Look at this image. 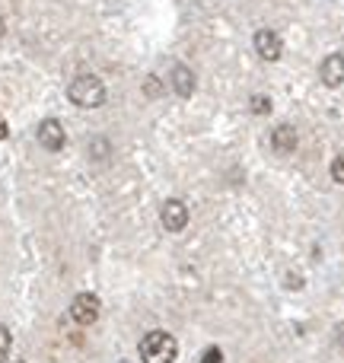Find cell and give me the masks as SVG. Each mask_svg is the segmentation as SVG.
Masks as SVG:
<instances>
[{
  "label": "cell",
  "instance_id": "cell-15",
  "mask_svg": "<svg viewBox=\"0 0 344 363\" xmlns=\"http://www.w3.org/2000/svg\"><path fill=\"white\" fill-rule=\"evenodd\" d=\"M147 96H160V89H157V77H147Z\"/></svg>",
  "mask_w": 344,
  "mask_h": 363
},
{
  "label": "cell",
  "instance_id": "cell-20",
  "mask_svg": "<svg viewBox=\"0 0 344 363\" xmlns=\"http://www.w3.org/2000/svg\"><path fill=\"white\" fill-rule=\"evenodd\" d=\"M16 363H26V360H16Z\"/></svg>",
  "mask_w": 344,
  "mask_h": 363
},
{
  "label": "cell",
  "instance_id": "cell-17",
  "mask_svg": "<svg viewBox=\"0 0 344 363\" xmlns=\"http://www.w3.org/2000/svg\"><path fill=\"white\" fill-rule=\"evenodd\" d=\"M287 287H303V277L300 274H287Z\"/></svg>",
  "mask_w": 344,
  "mask_h": 363
},
{
  "label": "cell",
  "instance_id": "cell-10",
  "mask_svg": "<svg viewBox=\"0 0 344 363\" xmlns=\"http://www.w3.org/2000/svg\"><path fill=\"white\" fill-rule=\"evenodd\" d=\"M89 157H93V163H106L112 157V144L106 138H93L89 140Z\"/></svg>",
  "mask_w": 344,
  "mask_h": 363
},
{
  "label": "cell",
  "instance_id": "cell-8",
  "mask_svg": "<svg viewBox=\"0 0 344 363\" xmlns=\"http://www.w3.org/2000/svg\"><path fill=\"white\" fill-rule=\"evenodd\" d=\"M170 86L175 96H182V99H188V96L198 89V77H194V70L188 67V64H175L172 74H170Z\"/></svg>",
  "mask_w": 344,
  "mask_h": 363
},
{
  "label": "cell",
  "instance_id": "cell-2",
  "mask_svg": "<svg viewBox=\"0 0 344 363\" xmlns=\"http://www.w3.org/2000/svg\"><path fill=\"white\" fill-rule=\"evenodd\" d=\"M175 354H179V345L170 332H147L144 341H140V360L144 363H172Z\"/></svg>",
  "mask_w": 344,
  "mask_h": 363
},
{
  "label": "cell",
  "instance_id": "cell-5",
  "mask_svg": "<svg viewBox=\"0 0 344 363\" xmlns=\"http://www.w3.org/2000/svg\"><path fill=\"white\" fill-rule=\"evenodd\" d=\"M38 144H42L48 153L64 150V144H67V131H64L61 121H57V118H45L42 125H38Z\"/></svg>",
  "mask_w": 344,
  "mask_h": 363
},
{
  "label": "cell",
  "instance_id": "cell-13",
  "mask_svg": "<svg viewBox=\"0 0 344 363\" xmlns=\"http://www.w3.org/2000/svg\"><path fill=\"white\" fill-rule=\"evenodd\" d=\"M332 179L338 182V185H344V153H338V157L332 160Z\"/></svg>",
  "mask_w": 344,
  "mask_h": 363
},
{
  "label": "cell",
  "instance_id": "cell-14",
  "mask_svg": "<svg viewBox=\"0 0 344 363\" xmlns=\"http://www.w3.org/2000/svg\"><path fill=\"white\" fill-rule=\"evenodd\" d=\"M201 363H223V351H220V347H207V351L201 354Z\"/></svg>",
  "mask_w": 344,
  "mask_h": 363
},
{
  "label": "cell",
  "instance_id": "cell-18",
  "mask_svg": "<svg viewBox=\"0 0 344 363\" xmlns=\"http://www.w3.org/2000/svg\"><path fill=\"white\" fill-rule=\"evenodd\" d=\"M10 138V125H6V118H0V140Z\"/></svg>",
  "mask_w": 344,
  "mask_h": 363
},
{
  "label": "cell",
  "instance_id": "cell-7",
  "mask_svg": "<svg viewBox=\"0 0 344 363\" xmlns=\"http://www.w3.org/2000/svg\"><path fill=\"white\" fill-rule=\"evenodd\" d=\"M296 147H300V134H296L294 125H277L271 131V150L274 153L290 157V153H296Z\"/></svg>",
  "mask_w": 344,
  "mask_h": 363
},
{
  "label": "cell",
  "instance_id": "cell-4",
  "mask_svg": "<svg viewBox=\"0 0 344 363\" xmlns=\"http://www.w3.org/2000/svg\"><path fill=\"white\" fill-rule=\"evenodd\" d=\"M160 223H163V230H170V233H182V230H185V226H188L185 201H179V198L163 201V207H160Z\"/></svg>",
  "mask_w": 344,
  "mask_h": 363
},
{
  "label": "cell",
  "instance_id": "cell-16",
  "mask_svg": "<svg viewBox=\"0 0 344 363\" xmlns=\"http://www.w3.org/2000/svg\"><path fill=\"white\" fill-rule=\"evenodd\" d=\"M335 345H338L341 351H344V322H341L338 328H335Z\"/></svg>",
  "mask_w": 344,
  "mask_h": 363
},
{
  "label": "cell",
  "instance_id": "cell-1",
  "mask_svg": "<svg viewBox=\"0 0 344 363\" xmlns=\"http://www.w3.org/2000/svg\"><path fill=\"white\" fill-rule=\"evenodd\" d=\"M67 96H70V102L80 108H99L109 93H106V83H102L96 74H80L70 80Z\"/></svg>",
  "mask_w": 344,
  "mask_h": 363
},
{
  "label": "cell",
  "instance_id": "cell-9",
  "mask_svg": "<svg viewBox=\"0 0 344 363\" xmlns=\"http://www.w3.org/2000/svg\"><path fill=\"white\" fill-rule=\"evenodd\" d=\"M319 77H322V83H326V86H341L344 83V55H338V51H335V55H328L326 61H322V67H319Z\"/></svg>",
  "mask_w": 344,
  "mask_h": 363
},
{
  "label": "cell",
  "instance_id": "cell-19",
  "mask_svg": "<svg viewBox=\"0 0 344 363\" xmlns=\"http://www.w3.org/2000/svg\"><path fill=\"white\" fill-rule=\"evenodd\" d=\"M4 32H6V23H4V16H0V38H4Z\"/></svg>",
  "mask_w": 344,
  "mask_h": 363
},
{
  "label": "cell",
  "instance_id": "cell-6",
  "mask_svg": "<svg viewBox=\"0 0 344 363\" xmlns=\"http://www.w3.org/2000/svg\"><path fill=\"white\" fill-rule=\"evenodd\" d=\"M255 51H258V57H262V61H268V64L281 61V55H284L281 35H277L274 29H258L255 32Z\"/></svg>",
  "mask_w": 344,
  "mask_h": 363
},
{
  "label": "cell",
  "instance_id": "cell-21",
  "mask_svg": "<svg viewBox=\"0 0 344 363\" xmlns=\"http://www.w3.org/2000/svg\"><path fill=\"white\" fill-rule=\"evenodd\" d=\"M121 363H128V360H121Z\"/></svg>",
  "mask_w": 344,
  "mask_h": 363
},
{
  "label": "cell",
  "instance_id": "cell-3",
  "mask_svg": "<svg viewBox=\"0 0 344 363\" xmlns=\"http://www.w3.org/2000/svg\"><path fill=\"white\" fill-rule=\"evenodd\" d=\"M99 313H102V303L96 294H77L74 303H70V319L77 325H93L99 319Z\"/></svg>",
  "mask_w": 344,
  "mask_h": 363
},
{
  "label": "cell",
  "instance_id": "cell-11",
  "mask_svg": "<svg viewBox=\"0 0 344 363\" xmlns=\"http://www.w3.org/2000/svg\"><path fill=\"white\" fill-rule=\"evenodd\" d=\"M249 112H252V115H271V96L252 93V96H249Z\"/></svg>",
  "mask_w": 344,
  "mask_h": 363
},
{
  "label": "cell",
  "instance_id": "cell-12",
  "mask_svg": "<svg viewBox=\"0 0 344 363\" xmlns=\"http://www.w3.org/2000/svg\"><path fill=\"white\" fill-rule=\"evenodd\" d=\"M10 347H13V335L6 325H0V363H6V357H10Z\"/></svg>",
  "mask_w": 344,
  "mask_h": 363
}]
</instances>
